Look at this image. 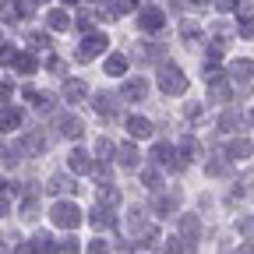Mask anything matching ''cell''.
I'll return each instance as SVG.
<instances>
[{
  "label": "cell",
  "instance_id": "obj_44",
  "mask_svg": "<svg viewBox=\"0 0 254 254\" xmlns=\"http://www.w3.org/2000/svg\"><path fill=\"white\" fill-rule=\"evenodd\" d=\"M240 233H247V237L254 233V222H251V219H240Z\"/></svg>",
  "mask_w": 254,
  "mask_h": 254
},
{
  "label": "cell",
  "instance_id": "obj_26",
  "mask_svg": "<svg viewBox=\"0 0 254 254\" xmlns=\"http://www.w3.org/2000/svg\"><path fill=\"white\" fill-rule=\"evenodd\" d=\"M32 103H36V110H39V113H50V110H53V95L39 92V95H32Z\"/></svg>",
  "mask_w": 254,
  "mask_h": 254
},
{
  "label": "cell",
  "instance_id": "obj_20",
  "mask_svg": "<svg viewBox=\"0 0 254 254\" xmlns=\"http://www.w3.org/2000/svg\"><path fill=\"white\" fill-rule=\"evenodd\" d=\"M230 74H233V78H240V81H247V78L254 74V64H251V60H237Z\"/></svg>",
  "mask_w": 254,
  "mask_h": 254
},
{
  "label": "cell",
  "instance_id": "obj_11",
  "mask_svg": "<svg viewBox=\"0 0 254 254\" xmlns=\"http://www.w3.org/2000/svg\"><path fill=\"white\" fill-rule=\"evenodd\" d=\"M127 134H134V138H152V120H145V117H127Z\"/></svg>",
  "mask_w": 254,
  "mask_h": 254
},
{
  "label": "cell",
  "instance_id": "obj_19",
  "mask_svg": "<svg viewBox=\"0 0 254 254\" xmlns=\"http://www.w3.org/2000/svg\"><path fill=\"white\" fill-rule=\"evenodd\" d=\"M127 230H134V233L145 230V212H141V208H131V212H127Z\"/></svg>",
  "mask_w": 254,
  "mask_h": 254
},
{
  "label": "cell",
  "instance_id": "obj_38",
  "mask_svg": "<svg viewBox=\"0 0 254 254\" xmlns=\"http://www.w3.org/2000/svg\"><path fill=\"white\" fill-rule=\"evenodd\" d=\"M36 4H39V0H18V7H21V14H32V11H36Z\"/></svg>",
  "mask_w": 254,
  "mask_h": 254
},
{
  "label": "cell",
  "instance_id": "obj_42",
  "mask_svg": "<svg viewBox=\"0 0 254 254\" xmlns=\"http://www.w3.org/2000/svg\"><path fill=\"white\" fill-rule=\"evenodd\" d=\"M50 71H53V74H64V60H60V57L50 60Z\"/></svg>",
  "mask_w": 254,
  "mask_h": 254
},
{
  "label": "cell",
  "instance_id": "obj_28",
  "mask_svg": "<svg viewBox=\"0 0 254 254\" xmlns=\"http://www.w3.org/2000/svg\"><path fill=\"white\" fill-rule=\"evenodd\" d=\"M230 155H251V141H244V138H237V141H230Z\"/></svg>",
  "mask_w": 254,
  "mask_h": 254
},
{
  "label": "cell",
  "instance_id": "obj_6",
  "mask_svg": "<svg viewBox=\"0 0 254 254\" xmlns=\"http://www.w3.org/2000/svg\"><path fill=\"white\" fill-rule=\"evenodd\" d=\"M57 131L64 134V138H81V120L78 117H71V113H64V117H57Z\"/></svg>",
  "mask_w": 254,
  "mask_h": 254
},
{
  "label": "cell",
  "instance_id": "obj_21",
  "mask_svg": "<svg viewBox=\"0 0 254 254\" xmlns=\"http://www.w3.org/2000/svg\"><path fill=\"white\" fill-rule=\"evenodd\" d=\"M117 201H120V194H117V190H113L110 184H103V187H99V205H106V208H113Z\"/></svg>",
  "mask_w": 254,
  "mask_h": 254
},
{
  "label": "cell",
  "instance_id": "obj_10",
  "mask_svg": "<svg viewBox=\"0 0 254 254\" xmlns=\"http://www.w3.org/2000/svg\"><path fill=\"white\" fill-rule=\"evenodd\" d=\"M88 222H92V230H110V226H113V215H110L106 205H95L92 215H88Z\"/></svg>",
  "mask_w": 254,
  "mask_h": 254
},
{
  "label": "cell",
  "instance_id": "obj_35",
  "mask_svg": "<svg viewBox=\"0 0 254 254\" xmlns=\"http://www.w3.org/2000/svg\"><path fill=\"white\" fill-rule=\"evenodd\" d=\"M113 11H117V14H127V11H134V0H113Z\"/></svg>",
  "mask_w": 254,
  "mask_h": 254
},
{
  "label": "cell",
  "instance_id": "obj_8",
  "mask_svg": "<svg viewBox=\"0 0 254 254\" xmlns=\"http://www.w3.org/2000/svg\"><path fill=\"white\" fill-rule=\"evenodd\" d=\"M85 95H88V85L81 78H67V81H64V99H67V103H81Z\"/></svg>",
  "mask_w": 254,
  "mask_h": 254
},
{
  "label": "cell",
  "instance_id": "obj_27",
  "mask_svg": "<svg viewBox=\"0 0 254 254\" xmlns=\"http://www.w3.org/2000/svg\"><path fill=\"white\" fill-rule=\"evenodd\" d=\"M110 155H113V145H110L106 138H99V141H95V159H99V163H106Z\"/></svg>",
  "mask_w": 254,
  "mask_h": 254
},
{
  "label": "cell",
  "instance_id": "obj_31",
  "mask_svg": "<svg viewBox=\"0 0 254 254\" xmlns=\"http://www.w3.org/2000/svg\"><path fill=\"white\" fill-rule=\"evenodd\" d=\"M205 170H208V177H222V173H226V163H222V159H212Z\"/></svg>",
  "mask_w": 254,
  "mask_h": 254
},
{
  "label": "cell",
  "instance_id": "obj_23",
  "mask_svg": "<svg viewBox=\"0 0 254 254\" xmlns=\"http://www.w3.org/2000/svg\"><path fill=\"white\" fill-rule=\"evenodd\" d=\"M173 208H177V194H163V198L155 201V212H159V215H170Z\"/></svg>",
  "mask_w": 254,
  "mask_h": 254
},
{
  "label": "cell",
  "instance_id": "obj_22",
  "mask_svg": "<svg viewBox=\"0 0 254 254\" xmlns=\"http://www.w3.org/2000/svg\"><path fill=\"white\" fill-rule=\"evenodd\" d=\"M14 67H18L21 74H32V71H36V57H32V53H18Z\"/></svg>",
  "mask_w": 254,
  "mask_h": 254
},
{
  "label": "cell",
  "instance_id": "obj_32",
  "mask_svg": "<svg viewBox=\"0 0 254 254\" xmlns=\"http://www.w3.org/2000/svg\"><path fill=\"white\" fill-rule=\"evenodd\" d=\"M18 60V50L14 46H0V64H14Z\"/></svg>",
  "mask_w": 254,
  "mask_h": 254
},
{
  "label": "cell",
  "instance_id": "obj_47",
  "mask_svg": "<svg viewBox=\"0 0 254 254\" xmlns=\"http://www.w3.org/2000/svg\"><path fill=\"white\" fill-rule=\"evenodd\" d=\"M64 4H78V0H64Z\"/></svg>",
  "mask_w": 254,
  "mask_h": 254
},
{
  "label": "cell",
  "instance_id": "obj_18",
  "mask_svg": "<svg viewBox=\"0 0 254 254\" xmlns=\"http://www.w3.org/2000/svg\"><path fill=\"white\" fill-rule=\"evenodd\" d=\"M21 124V113L18 110H0V131H14Z\"/></svg>",
  "mask_w": 254,
  "mask_h": 254
},
{
  "label": "cell",
  "instance_id": "obj_13",
  "mask_svg": "<svg viewBox=\"0 0 254 254\" xmlns=\"http://www.w3.org/2000/svg\"><path fill=\"white\" fill-rule=\"evenodd\" d=\"M18 148H21V155H39V152L46 148V141H43V138H39V131H36V134H25Z\"/></svg>",
  "mask_w": 254,
  "mask_h": 254
},
{
  "label": "cell",
  "instance_id": "obj_5",
  "mask_svg": "<svg viewBox=\"0 0 254 254\" xmlns=\"http://www.w3.org/2000/svg\"><path fill=\"white\" fill-rule=\"evenodd\" d=\"M145 92H148V81H145V78H131V81H124V88H120V95H124L127 103L145 99Z\"/></svg>",
  "mask_w": 254,
  "mask_h": 254
},
{
  "label": "cell",
  "instance_id": "obj_29",
  "mask_svg": "<svg viewBox=\"0 0 254 254\" xmlns=\"http://www.w3.org/2000/svg\"><path fill=\"white\" fill-rule=\"evenodd\" d=\"M36 212H39V201H36V194H32V198H25V201H21V215H25V219H32Z\"/></svg>",
  "mask_w": 254,
  "mask_h": 254
},
{
  "label": "cell",
  "instance_id": "obj_1",
  "mask_svg": "<svg viewBox=\"0 0 254 254\" xmlns=\"http://www.w3.org/2000/svg\"><path fill=\"white\" fill-rule=\"evenodd\" d=\"M159 88H163L166 95H180L187 88V78H184V71L177 67V64H163V67H159Z\"/></svg>",
  "mask_w": 254,
  "mask_h": 254
},
{
  "label": "cell",
  "instance_id": "obj_25",
  "mask_svg": "<svg viewBox=\"0 0 254 254\" xmlns=\"http://www.w3.org/2000/svg\"><path fill=\"white\" fill-rule=\"evenodd\" d=\"M237 127H240V113L226 110V113H222V131H237Z\"/></svg>",
  "mask_w": 254,
  "mask_h": 254
},
{
  "label": "cell",
  "instance_id": "obj_46",
  "mask_svg": "<svg viewBox=\"0 0 254 254\" xmlns=\"http://www.w3.org/2000/svg\"><path fill=\"white\" fill-rule=\"evenodd\" d=\"M187 4H194V7H205V4H208V0H187Z\"/></svg>",
  "mask_w": 254,
  "mask_h": 254
},
{
  "label": "cell",
  "instance_id": "obj_7",
  "mask_svg": "<svg viewBox=\"0 0 254 254\" xmlns=\"http://www.w3.org/2000/svg\"><path fill=\"white\" fill-rule=\"evenodd\" d=\"M177 230H180V237H184V240L194 244V240H198V233H201V222H198V215H180V219H177Z\"/></svg>",
  "mask_w": 254,
  "mask_h": 254
},
{
  "label": "cell",
  "instance_id": "obj_9",
  "mask_svg": "<svg viewBox=\"0 0 254 254\" xmlns=\"http://www.w3.org/2000/svg\"><path fill=\"white\" fill-rule=\"evenodd\" d=\"M50 194H78V184L71 180V177H64V173H57V177H50Z\"/></svg>",
  "mask_w": 254,
  "mask_h": 254
},
{
  "label": "cell",
  "instance_id": "obj_14",
  "mask_svg": "<svg viewBox=\"0 0 254 254\" xmlns=\"http://www.w3.org/2000/svg\"><path fill=\"white\" fill-rule=\"evenodd\" d=\"M95 110H99L103 117H113V113H117V95L99 92V95H95Z\"/></svg>",
  "mask_w": 254,
  "mask_h": 254
},
{
  "label": "cell",
  "instance_id": "obj_2",
  "mask_svg": "<svg viewBox=\"0 0 254 254\" xmlns=\"http://www.w3.org/2000/svg\"><path fill=\"white\" fill-rule=\"evenodd\" d=\"M50 219L57 222L60 230H74L78 222H81V208H78V205H71V201H57V205L50 208Z\"/></svg>",
  "mask_w": 254,
  "mask_h": 254
},
{
  "label": "cell",
  "instance_id": "obj_16",
  "mask_svg": "<svg viewBox=\"0 0 254 254\" xmlns=\"http://www.w3.org/2000/svg\"><path fill=\"white\" fill-rule=\"evenodd\" d=\"M124 71H127V57H124V53L106 57V74H113V78H117V74H124Z\"/></svg>",
  "mask_w": 254,
  "mask_h": 254
},
{
  "label": "cell",
  "instance_id": "obj_24",
  "mask_svg": "<svg viewBox=\"0 0 254 254\" xmlns=\"http://www.w3.org/2000/svg\"><path fill=\"white\" fill-rule=\"evenodd\" d=\"M141 184L152 187V190H163V177H159L155 170H145V173H141Z\"/></svg>",
  "mask_w": 254,
  "mask_h": 254
},
{
  "label": "cell",
  "instance_id": "obj_40",
  "mask_svg": "<svg viewBox=\"0 0 254 254\" xmlns=\"http://www.w3.org/2000/svg\"><path fill=\"white\" fill-rule=\"evenodd\" d=\"M95 177H99L103 184H110V177H113V170H110V166H99V170H95Z\"/></svg>",
  "mask_w": 254,
  "mask_h": 254
},
{
  "label": "cell",
  "instance_id": "obj_30",
  "mask_svg": "<svg viewBox=\"0 0 254 254\" xmlns=\"http://www.w3.org/2000/svg\"><path fill=\"white\" fill-rule=\"evenodd\" d=\"M28 43H32V46H39V50H50V36H43V32H32Z\"/></svg>",
  "mask_w": 254,
  "mask_h": 254
},
{
  "label": "cell",
  "instance_id": "obj_15",
  "mask_svg": "<svg viewBox=\"0 0 254 254\" xmlns=\"http://www.w3.org/2000/svg\"><path fill=\"white\" fill-rule=\"evenodd\" d=\"M120 166L124 170H138V148L127 141V145H120Z\"/></svg>",
  "mask_w": 254,
  "mask_h": 254
},
{
  "label": "cell",
  "instance_id": "obj_48",
  "mask_svg": "<svg viewBox=\"0 0 254 254\" xmlns=\"http://www.w3.org/2000/svg\"><path fill=\"white\" fill-rule=\"evenodd\" d=\"M0 187H4V180H0Z\"/></svg>",
  "mask_w": 254,
  "mask_h": 254
},
{
  "label": "cell",
  "instance_id": "obj_4",
  "mask_svg": "<svg viewBox=\"0 0 254 254\" xmlns=\"http://www.w3.org/2000/svg\"><path fill=\"white\" fill-rule=\"evenodd\" d=\"M138 25H141L145 32H159V28L166 25V14L159 11V7H141V11H138Z\"/></svg>",
  "mask_w": 254,
  "mask_h": 254
},
{
  "label": "cell",
  "instance_id": "obj_49",
  "mask_svg": "<svg viewBox=\"0 0 254 254\" xmlns=\"http://www.w3.org/2000/svg\"><path fill=\"white\" fill-rule=\"evenodd\" d=\"M251 120H254V113H251Z\"/></svg>",
  "mask_w": 254,
  "mask_h": 254
},
{
  "label": "cell",
  "instance_id": "obj_36",
  "mask_svg": "<svg viewBox=\"0 0 254 254\" xmlns=\"http://www.w3.org/2000/svg\"><path fill=\"white\" fill-rule=\"evenodd\" d=\"M184 117L198 120V117H201V103H187V106H184Z\"/></svg>",
  "mask_w": 254,
  "mask_h": 254
},
{
  "label": "cell",
  "instance_id": "obj_12",
  "mask_svg": "<svg viewBox=\"0 0 254 254\" xmlns=\"http://www.w3.org/2000/svg\"><path fill=\"white\" fill-rule=\"evenodd\" d=\"M67 166H71V173H88V170H92L88 152H85V148H74V152L67 155Z\"/></svg>",
  "mask_w": 254,
  "mask_h": 254
},
{
  "label": "cell",
  "instance_id": "obj_45",
  "mask_svg": "<svg viewBox=\"0 0 254 254\" xmlns=\"http://www.w3.org/2000/svg\"><path fill=\"white\" fill-rule=\"evenodd\" d=\"M7 212H11V205H7V201H4V198H0V219H4V215H7Z\"/></svg>",
  "mask_w": 254,
  "mask_h": 254
},
{
  "label": "cell",
  "instance_id": "obj_37",
  "mask_svg": "<svg viewBox=\"0 0 254 254\" xmlns=\"http://www.w3.org/2000/svg\"><path fill=\"white\" fill-rule=\"evenodd\" d=\"M78 247H81V244H78L74 237H67V240H60V247H57V251H78Z\"/></svg>",
  "mask_w": 254,
  "mask_h": 254
},
{
  "label": "cell",
  "instance_id": "obj_3",
  "mask_svg": "<svg viewBox=\"0 0 254 254\" xmlns=\"http://www.w3.org/2000/svg\"><path fill=\"white\" fill-rule=\"evenodd\" d=\"M106 43H110V39L103 36V32H99V36H88V39L81 43V50H78V60H81V64H88L92 57H99V53L106 50Z\"/></svg>",
  "mask_w": 254,
  "mask_h": 254
},
{
  "label": "cell",
  "instance_id": "obj_34",
  "mask_svg": "<svg viewBox=\"0 0 254 254\" xmlns=\"http://www.w3.org/2000/svg\"><path fill=\"white\" fill-rule=\"evenodd\" d=\"M184 39H187V43L198 39V25H194V21H184Z\"/></svg>",
  "mask_w": 254,
  "mask_h": 254
},
{
  "label": "cell",
  "instance_id": "obj_33",
  "mask_svg": "<svg viewBox=\"0 0 254 254\" xmlns=\"http://www.w3.org/2000/svg\"><path fill=\"white\" fill-rule=\"evenodd\" d=\"M240 36L244 39H254V18H244L240 21Z\"/></svg>",
  "mask_w": 254,
  "mask_h": 254
},
{
  "label": "cell",
  "instance_id": "obj_43",
  "mask_svg": "<svg viewBox=\"0 0 254 254\" xmlns=\"http://www.w3.org/2000/svg\"><path fill=\"white\" fill-rule=\"evenodd\" d=\"M88 251H92V254H103V251H110V247H106L103 240H92V247H88Z\"/></svg>",
  "mask_w": 254,
  "mask_h": 254
},
{
  "label": "cell",
  "instance_id": "obj_17",
  "mask_svg": "<svg viewBox=\"0 0 254 254\" xmlns=\"http://www.w3.org/2000/svg\"><path fill=\"white\" fill-rule=\"evenodd\" d=\"M46 25H50L53 32H64V28L71 25V18H67V11H50V14H46Z\"/></svg>",
  "mask_w": 254,
  "mask_h": 254
},
{
  "label": "cell",
  "instance_id": "obj_39",
  "mask_svg": "<svg viewBox=\"0 0 254 254\" xmlns=\"http://www.w3.org/2000/svg\"><path fill=\"white\" fill-rule=\"evenodd\" d=\"M237 4H240V0H215V7H219V11H233Z\"/></svg>",
  "mask_w": 254,
  "mask_h": 254
},
{
  "label": "cell",
  "instance_id": "obj_41",
  "mask_svg": "<svg viewBox=\"0 0 254 254\" xmlns=\"http://www.w3.org/2000/svg\"><path fill=\"white\" fill-rule=\"evenodd\" d=\"M11 95H14V85L4 81V85H0V99H11Z\"/></svg>",
  "mask_w": 254,
  "mask_h": 254
}]
</instances>
